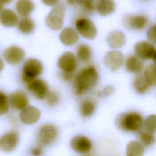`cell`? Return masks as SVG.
I'll list each match as a JSON object with an SVG mask.
<instances>
[{
  "label": "cell",
  "mask_w": 156,
  "mask_h": 156,
  "mask_svg": "<svg viewBox=\"0 0 156 156\" xmlns=\"http://www.w3.org/2000/svg\"><path fill=\"white\" fill-rule=\"evenodd\" d=\"M99 75L96 68L89 65L81 69L73 80V90L76 94L80 96L94 88L98 83Z\"/></svg>",
  "instance_id": "obj_1"
},
{
  "label": "cell",
  "mask_w": 156,
  "mask_h": 156,
  "mask_svg": "<svg viewBox=\"0 0 156 156\" xmlns=\"http://www.w3.org/2000/svg\"><path fill=\"white\" fill-rule=\"evenodd\" d=\"M143 123L142 116L136 112L121 113L116 119L117 127L125 132H138L142 127Z\"/></svg>",
  "instance_id": "obj_2"
},
{
  "label": "cell",
  "mask_w": 156,
  "mask_h": 156,
  "mask_svg": "<svg viewBox=\"0 0 156 156\" xmlns=\"http://www.w3.org/2000/svg\"><path fill=\"white\" fill-rule=\"evenodd\" d=\"M43 66L41 62L34 58L27 59L23 65L22 69V80L26 85L32 80L37 79L42 73Z\"/></svg>",
  "instance_id": "obj_3"
},
{
  "label": "cell",
  "mask_w": 156,
  "mask_h": 156,
  "mask_svg": "<svg viewBox=\"0 0 156 156\" xmlns=\"http://www.w3.org/2000/svg\"><path fill=\"white\" fill-rule=\"evenodd\" d=\"M65 16V7L63 4L58 3L52 7L47 16L46 24L52 30H58L63 27Z\"/></svg>",
  "instance_id": "obj_4"
},
{
  "label": "cell",
  "mask_w": 156,
  "mask_h": 156,
  "mask_svg": "<svg viewBox=\"0 0 156 156\" xmlns=\"http://www.w3.org/2000/svg\"><path fill=\"white\" fill-rule=\"evenodd\" d=\"M57 136V127L52 124H46L39 129L37 135V140L40 146H49L55 141Z\"/></svg>",
  "instance_id": "obj_5"
},
{
  "label": "cell",
  "mask_w": 156,
  "mask_h": 156,
  "mask_svg": "<svg viewBox=\"0 0 156 156\" xmlns=\"http://www.w3.org/2000/svg\"><path fill=\"white\" fill-rule=\"evenodd\" d=\"M76 31L82 37L88 40H93L98 33L97 28L91 20L85 17H80L75 21Z\"/></svg>",
  "instance_id": "obj_6"
},
{
  "label": "cell",
  "mask_w": 156,
  "mask_h": 156,
  "mask_svg": "<svg viewBox=\"0 0 156 156\" xmlns=\"http://www.w3.org/2000/svg\"><path fill=\"white\" fill-rule=\"evenodd\" d=\"M149 22L147 16L144 14H131L124 16L122 23L125 28L130 30H142Z\"/></svg>",
  "instance_id": "obj_7"
},
{
  "label": "cell",
  "mask_w": 156,
  "mask_h": 156,
  "mask_svg": "<svg viewBox=\"0 0 156 156\" xmlns=\"http://www.w3.org/2000/svg\"><path fill=\"white\" fill-rule=\"evenodd\" d=\"M124 61L122 52L117 50L107 52L104 55L103 62L104 65L112 71H116L121 68Z\"/></svg>",
  "instance_id": "obj_8"
},
{
  "label": "cell",
  "mask_w": 156,
  "mask_h": 156,
  "mask_svg": "<svg viewBox=\"0 0 156 156\" xmlns=\"http://www.w3.org/2000/svg\"><path fill=\"white\" fill-rule=\"evenodd\" d=\"M71 147L79 154L89 153L93 147V144L90 138L83 135H77L70 141Z\"/></svg>",
  "instance_id": "obj_9"
},
{
  "label": "cell",
  "mask_w": 156,
  "mask_h": 156,
  "mask_svg": "<svg viewBox=\"0 0 156 156\" xmlns=\"http://www.w3.org/2000/svg\"><path fill=\"white\" fill-rule=\"evenodd\" d=\"M57 66L63 72H75L77 66L76 55L70 51H66L59 57Z\"/></svg>",
  "instance_id": "obj_10"
},
{
  "label": "cell",
  "mask_w": 156,
  "mask_h": 156,
  "mask_svg": "<svg viewBox=\"0 0 156 156\" xmlns=\"http://www.w3.org/2000/svg\"><path fill=\"white\" fill-rule=\"evenodd\" d=\"M155 49L154 44L146 40L138 41L134 45L135 55L142 60L152 58Z\"/></svg>",
  "instance_id": "obj_11"
},
{
  "label": "cell",
  "mask_w": 156,
  "mask_h": 156,
  "mask_svg": "<svg viewBox=\"0 0 156 156\" xmlns=\"http://www.w3.org/2000/svg\"><path fill=\"white\" fill-rule=\"evenodd\" d=\"M20 135L16 131H9L0 138V148L5 152H11L13 151L18 144Z\"/></svg>",
  "instance_id": "obj_12"
},
{
  "label": "cell",
  "mask_w": 156,
  "mask_h": 156,
  "mask_svg": "<svg viewBox=\"0 0 156 156\" xmlns=\"http://www.w3.org/2000/svg\"><path fill=\"white\" fill-rule=\"evenodd\" d=\"M25 52L17 46H11L6 48L3 52L4 60L10 65H17L24 58Z\"/></svg>",
  "instance_id": "obj_13"
},
{
  "label": "cell",
  "mask_w": 156,
  "mask_h": 156,
  "mask_svg": "<svg viewBox=\"0 0 156 156\" xmlns=\"http://www.w3.org/2000/svg\"><path fill=\"white\" fill-rule=\"evenodd\" d=\"M28 90L38 99H43L49 91L46 83L42 79H36L27 84Z\"/></svg>",
  "instance_id": "obj_14"
},
{
  "label": "cell",
  "mask_w": 156,
  "mask_h": 156,
  "mask_svg": "<svg viewBox=\"0 0 156 156\" xmlns=\"http://www.w3.org/2000/svg\"><path fill=\"white\" fill-rule=\"evenodd\" d=\"M9 102L12 108L16 110H22L27 107L29 99L24 92L16 91L10 95Z\"/></svg>",
  "instance_id": "obj_15"
},
{
  "label": "cell",
  "mask_w": 156,
  "mask_h": 156,
  "mask_svg": "<svg viewBox=\"0 0 156 156\" xmlns=\"http://www.w3.org/2000/svg\"><path fill=\"white\" fill-rule=\"evenodd\" d=\"M41 112L34 106H27L20 112V118L22 122L26 124H33L40 119Z\"/></svg>",
  "instance_id": "obj_16"
},
{
  "label": "cell",
  "mask_w": 156,
  "mask_h": 156,
  "mask_svg": "<svg viewBox=\"0 0 156 156\" xmlns=\"http://www.w3.org/2000/svg\"><path fill=\"white\" fill-rule=\"evenodd\" d=\"M106 41L110 48L115 50L121 48L125 45L126 37L122 31L115 30L110 32L108 34Z\"/></svg>",
  "instance_id": "obj_17"
},
{
  "label": "cell",
  "mask_w": 156,
  "mask_h": 156,
  "mask_svg": "<svg viewBox=\"0 0 156 156\" xmlns=\"http://www.w3.org/2000/svg\"><path fill=\"white\" fill-rule=\"evenodd\" d=\"M79 35L74 29L66 27L62 29L59 34L60 41L66 46L74 45L79 40Z\"/></svg>",
  "instance_id": "obj_18"
},
{
  "label": "cell",
  "mask_w": 156,
  "mask_h": 156,
  "mask_svg": "<svg viewBox=\"0 0 156 156\" xmlns=\"http://www.w3.org/2000/svg\"><path fill=\"white\" fill-rule=\"evenodd\" d=\"M98 13L102 16L109 15L116 10V4L113 0H98L95 4Z\"/></svg>",
  "instance_id": "obj_19"
},
{
  "label": "cell",
  "mask_w": 156,
  "mask_h": 156,
  "mask_svg": "<svg viewBox=\"0 0 156 156\" xmlns=\"http://www.w3.org/2000/svg\"><path fill=\"white\" fill-rule=\"evenodd\" d=\"M143 62L135 55H130L127 57L125 68L128 72L138 74L143 71Z\"/></svg>",
  "instance_id": "obj_20"
},
{
  "label": "cell",
  "mask_w": 156,
  "mask_h": 156,
  "mask_svg": "<svg viewBox=\"0 0 156 156\" xmlns=\"http://www.w3.org/2000/svg\"><path fill=\"white\" fill-rule=\"evenodd\" d=\"M18 21V15L11 9L3 10L0 13V23L5 27H14Z\"/></svg>",
  "instance_id": "obj_21"
},
{
  "label": "cell",
  "mask_w": 156,
  "mask_h": 156,
  "mask_svg": "<svg viewBox=\"0 0 156 156\" xmlns=\"http://www.w3.org/2000/svg\"><path fill=\"white\" fill-rule=\"evenodd\" d=\"M96 103L90 99L81 101L79 105V111L82 116L88 118L91 116L96 110Z\"/></svg>",
  "instance_id": "obj_22"
},
{
  "label": "cell",
  "mask_w": 156,
  "mask_h": 156,
  "mask_svg": "<svg viewBox=\"0 0 156 156\" xmlns=\"http://www.w3.org/2000/svg\"><path fill=\"white\" fill-rule=\"evenodd\" d=\"M34 4L32 0H18L15 9L18 13L23 17H27L34 10Z\"/></svg>",
  "instance_id": "obj_23"
},
{
  "label": "cell",
  "mask_w": 156,
  "mask_h": 156,
  "mask_svg": "<svg viewBox=\"0 0 156 156\" xmlns=\"http://www.w3.org/2000/svg\"><path fill=\"white\" fill-rule=\"evenodd\" d=\"M144 154V147L140 141H130L126 149V156H143Z\"/></svg>",
  "instance_id": "obj_24"
},
{
  "label": "cell",
  "mask_w": 156,
  "mask_h": 156,
  "mask_svg": "<svg viewBox=\"0 0 156 156\" xmlns=\"http://www.w3.org/2000/svg\"><path fill=\"white\" fill-rule=\"evenodd\" d=\"M132 87L137 93L143 94L149 90L150 85L143 76L138 75L132 81Z\"/></svg>",
  "instance_id": "obj_25"
},
{
  "label": "cell",
  "mask_w": 156,
  "mask_h": 156,
  "mask_svg": "<svg viewBox=\"0 0 156 156\" xmlns=\"http://www.w3.org/2000/svg\"><path fill=\"white\" fill-rule=\"evenodd\" d=\"M92 57L91 47L87 44H80L76 48V58L82 62L90 61Z\"/></svg>",
  "instance_id": "obj_26"
},
{
  "label": "cell",
  "mask_w": 156,
  "mask_h": 156,
  "mask_svg": "<svg viewBox=\"0 0 156 156\" xmlns=\"http://www.w3.org/2000/svg\"><path fill=\"white\" fill-rule=\"evenodd\" d=\"M18 27L21 33L28 34L34 30L35 24L34 21L30 18L23 17L18 21Z\"/></svg>",
  "instance_id": "obj_27"
},
{
  "label": "cell",
  "mask_w": 156,
  "mask_h": 156,
  "mask_svg": "<svg viewBox=\"0 0 156 156\" xmlns=\"http://www.w3.org/2000/svg\"><path fill=\"white\" fill-rule=\"evenodd\" d=\"M140 142L144 147H151L156 141V137L154 133L144 130L141 131L139 133Z\"/></svg>",
  "instance_id": "obj_28"
},
{
  "label": "cell",
  "mask_w": 156,
  "mask_h": 156,
  "mask_svg": "<svg viewBox=\"0 0 156 156\" xmlns=\"http://www.w3.org/2000/svg\"><path fill=\"white\" fill-rule=\"evenodd\" d=\"M144 77L150 86H156V65L151 64L147 66L144 71Z\"/></svg>",
  "instance_id": "obj_29"
},
{
  "label": "cell",
  "mask_w": 156,
  "mask_h": 156,
  "mask_svg": "<svg viewBox=\"0 0 156 156\" xmlns=\"http://www.w3.org/2000/svg\"><path fill=\"white\" fill-rule=\"evenodd\" d=\"M145 130L155 133L156 132V114L149 115L144 121Z\"/></svg>",
  "instance_id": "obj_30"
},
{
  "label": "cell",
  "mask_w": 156,
  "mask_h": 156,
  "mask_svg": "<svg viewBox=\"0 0 156 156\" xmlns=\"http://www.w3.org/2000/svg\"><path fill=\"white\" fill-rule=\"evenodd\" d=\"M9 99L5 93L0 91V115L6 113L9 111Z\"/></svg>",
  "instance_id": "obj_31"
},
{
  "label": "cell",
  "mask_w": 156,
  "mask_h": 156,
  "mask_svg": "<svg viewBox=\"0 0 156 156\" xmlns=\"http://www.w3.org/2000/svg\"><path fill=\"white\" fill-rule=\"evenodd\" d=\"M44 99L48 105L50 107H54L57 105L59 102V96L58 94L52 91H49L45 96Z\"/></svg>",
  "instance_id": "obj_32"
},
{
  "label": "cell",
  "mask_w": 156,
  "mask_h": 156,
  "mask_svg": "<svg viewBox=\"0 0 156 156\" xmlns=\"http://www.w3.org/2000/svg\"><path fill=\"white\" fill-rule=\"evenodd\" d=\"M146 37L148 41L153 44H156V24L151 26L148 28L146 32Z\"/></svg>",
  "instance_id": "obj_33"
},
{
  "label": "cell",
  "mask_w": 156,
  "mask_h": 156,
  "mask_svg": "<svg viewBox=\"0 0 156 156\" xmlns=\"http://www.w3.org/2000/svg\"><path fill=\"white\" fill-rule=\"evenodd\" d=\"M82 9L87 13H91L95 10V5L93 2H88L81 4Z\"/></svg>",
  "instance_id": "obj_34"
},
{
  "label": "cell",
  "mask_w": 156,
  "mask_h": 156,
  "mask_svg": "<svg viewBox=\"0 0 156 156\" xmlns=\"http://www.w3.org/2000/svg\"><path fill=\"white\" fill-rule=\"evenodd\" d=\"M75 72H63L62 71V77L65 81L70 82L74 80L76 77Z\"/></svg>",
  "instance_id": "obj_35"
},
{
  "label": "cell",
  "mask_w": 156,
  "mask_h": 156,
  "mask_svg": "<svg viewBox=\"0 0 156 156\" xmlns=\"http://www.w3.org/2000/svg\"><path fill=\"white\" fill-rule=\"evenodd\" d=\"M113 91H114L113 87L112 85H108L102 90V91L101 92V94L102 96L107 97L111 95L113 93Z\"/></svg>",
  "instance_id": "obj_36"
},
{
  "label": "cell",
  "mask_w": 156,
  "mask_h": 156,
  "mask_svg": "<svg viewBox=\"0 0 156 156\" xmlns=\"http://www.w3.org/2000/svg\"><path fill=\"white\" fill-rule=\"evenodd\" d=\"M43 154V150L41 146H34L30 149V154L32 156H41Z\"/></svg>",
  "instance_id": "obj_37"
},
{
  "label": "cell",
  "mask_w": 156,
  "mask_h": 156,
  "mask_svg": "<svg viewBox=\"0 0 156 156\" xmlns=\"http://www.w3.org/2000/svg\"><path fill=\"white\" fill-rule=\"evenodd\" d=\"M43 4L48 6H54L58 3L59 0H41Z\"/></svg>",
  "instance_id": "obj_38"
},
{
  "label": "cell",
  "mask_w": 156,
  "mask_h": 156,
  "mask_svg": "<svg viewBox=\"0 0 156 156\" xmlns=\"http://www.w3.org/2000/svg\"><path fill=\"white\" fill-rule=\"evenodd\" d=\"M74 1L80 4H82L83 3L88 2H93V0H74Z\"/></svg>",
  "instance_id": "obj_39"
},
{
  "label": "cell",
  "mask_w": 156,
  "mask_h": 156,
  "mask_svg": "<svg viewBox=\"0 0 156 156\" xmlns=\"http://www.w3.org/2000/svg\"><path fill=\"white\" fill-rule=\"evenodd\" d=\"M152 59L154 62V64L156 65V49H155V51L154 52V54L152 55Z\"/></svg>",
  "instance_id": "obj_40"
},
{
  "label": "cell",
  "mask_w": 156,
  "mask_h": 156,
  "mask_svg": "<svg viewBox=\"0 0 156 156\" xmlns=\"http://www.w3.org/2000/svg\"><path fill=\"white\" fill-rule=\"evenodd\" d=\"M13 0H0V2L2 4H9Z\"/></svg>",
  "instance_id": "obj_41"
},
{
  "label": "cell",
  "mask_w": 156,
  "mask_h": 156,
  "mask_svg": "<svg viewBox=\"0 0 156 156\" xmlns=\"http://www.w3.org/2000/svg\"><path fill=\"white\" fill-rule=\"evenodd\" d=\"M4 68V62H2V60L0 58V73L1 72V71Z\"/></svg>",
  "instance_id": "obj_42"
},
{
  "label": "cell",
  "mask_w": 156,
  "mask_h": 156,
  "mask_svg": "<svg viewBox=\"0 0 156 156\" xmlns=\"http://www.w3.org/2000/svg\"><path fill=\"white\" fill-rule=\"evenodd\" d=\"M2 9H3V4L0 2V13H1V12L3 10Z\"/></svg>",
  "instance_id": "obj_43"
}]
</instances>
